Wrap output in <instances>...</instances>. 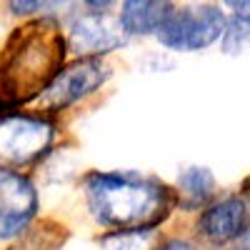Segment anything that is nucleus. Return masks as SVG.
Instances as JSON below:
<instances>
[{
    "label": "nucleus",
    "instance_id": "obj_13",
    "mask_svg": "<svg viewBox=\"0 0 250 250\" xmlns=\"http://www.w3.org/2000/svg\"><path fill=\"white\" fill-rule=\"evenodd\" d=\"M160 250H198L193 243H188V240H170V243H165Z\"/></svg>",
    "mask_w": 250,
    "mask_h": 250
},
{
    "label": "nucleus",
    "instance_id": "obj_5",
    "mask_svg": "<svg viewBox=\"0 0 250 250\" xmlns=\"http://www.w3.org/2000/svg\"><path fill=\"white\" fill-rule=\"evenodd\" d=\"M108 75H110V70L98 58H80L78 62L68 65L65 70H60L53 78L50 85L38 95V105L50 113L65 110L80 98L98 90L108 80Z\"/></svg>",
    "mask_w": 250,
    "mask_h": 250
},
{
    "label": "nucleus",
    "instance_id": "obj_2",
    "mask_svg": "<svg viewBox=\"0 0 250 250\" xmlns=\"http://www.w3.org/2000/svg\"><path fill=\"white\" fill-rule=\"evenodd\" d=\"M85 195L93 218L120 233H145L160 225L175 205V193L138 173H90Z\"/></svg>",
    "mask_w": 250,
    "mask_h": 250
},
{
    "label": "nucleus",
    "instance_id": "obj_6",
    "mask_svg": "<svg viewBox=\"0 0 250 250\" xmlns=\"http://www.w3.org/2000/svg\"><path fill=\"white\" fill-rule=\"evenodd\" d=\"M125 35L120 20L108 10H88L70 20L68 45L83 58H98L125 45Z\"/></svg>",
    "mask_w": 250,
    "mask_h": 250
},
{
    "label": "nucleus",
    "instance_id": "obj_4",
    "mask_svg": "<svg viewBox=\"0 0 250 250\" xmlns=\"http://www.w3.org/2000/svg\"><path fill=\"white\" fill-rule=\"evenodd\" d=\"M225 15L215 5L173 8L158 28V40L170 50H203L223 35Z\"/></svg>",
    "mask_w": 250,
    "mask_h": 250
},
{
    "label": "nucleus",
    "instance_id": "obj_9",
    "mask_svg": "<svg viewBox=\"0 0 250 250\" xmlns=\"http://www.w3.org/2000/svg\"><path fill=\"white\" fill-rule=\"evenodd\" d=\"M173 3H155V0H128L120 10V25L125 35H148L158 33L163 20L170 15Z\"/></svg>",
    "mask_w": 250,
    "mask_h": 250
},
{
    "label": "nucleus",
    "instance_id": "obj_3",
    "mask_svg": "<svg viewBox=\"0 0 250 250\" xmlns=\"http://www.w3.org/2000/svg\"><path fill=\"white\" fill-rule=\"evenodd\" d=\"M55 138L53 123L40 115H0V168L13 170L43 155Z\"/></svg>",
    "mask_w": 250,
    "mask_h": 250
},
{
    "label": "nucleus",
    "instance_id": "obj_10",
    "mask_svg": "<svg viewBox=\"0 0 250 250\" xmlns=\"http://www.w3.org/2000/svg\"><path fill=\"white\" fill-rule=\"evenodd\" d=\"M213 195H215V178L208 168H188V170L180 173L178 198H180L183 208H200Z\"/></svg>",
    "mask_w": 250,
    "mask_h": 250
},
{
    "label": "nucleus",
    "instance_id": "obj_12",
    "mask_svg": "<svg viewBox=\"0 0 250 250\" xmlns=\"http://www.w3.org/2000/svg\"><path fill=\"white\" fill-rule=\"evenodd\" d=\"M48 3H38V0H33V3H28V0H20V3H10V8L15 13H33V10H40L45 8Z\"/></svg>",
    "mask_w": 250,
    "mask_h": 250
},
{
    "label": "nucleus",
    "instance_id": "obj_8",
    "mask_svg": "<svg viewBox=\"0 0 250 250\" xmlns=\"http://www.w3.org/2000/svg\"><path fill=\"white\" fill-rule=\"evenodd\" d=\"M245 228H248V208L243 198H225L210 205L200 218V233L215 245H225L245 235Z\"/></svg>",
    "mask_w": 250,
    "mask_h": 250
},
{
    "label": "nucleus",
    "instance_id": "obj_1",
    "mask_svg": "<svg viewBox=\"0 0 250 250\" xmlns=\"http://www.w3.org/2000/svg\"><path fill=\"white\" fill-rule=\"evenodd\" d=\"M65 60V38L58 20L35 18L10 33L0 50V110L38 100Z\"/></svg>",
    "mask_w": 250,
    "mask_h": 250
},
{
    "label": "nucleus",
    "instance_id": "obj_7",
    "mask_svg": "<svg viewBox=\"0 0 250 250\" xmlns=\"http://www.w3.org/2000/svg\"><path fill=\"white\" fill-rule=\"evenodd\" d=\"M38 213L33 183L15 170L0 168V240L20 235Z\"/></svg>",
    "mask_w": 250,
    "mask_h": 250
},
{
    "label": "nucleus",
    "instance_id": "obj_11",
    "mask_svg": "<svg viewBox=\"0 0 250 250\" xmlns=\"http://www.w3.org/2000/svg\"><path fill=\"white\" fill-rule=\"evenodd\" d=\"M248 45V18H230L223 28V50L228 55H238Z\"/></svg>",
    "mask_w": 250,
    "mask_h": 250
}]
</instances>
